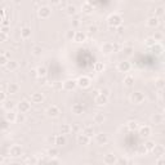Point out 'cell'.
<instances>
[{
	"mask_svg": "<svg viewBox=\"0 0 165 165\" xmlns=\"http://www.w3.org/2000/svg\"><path fill=\"white\" fill-rule=\"evenodd\" d=\"M107 25H108V27H112V28H118L120 26H123V17L119 13L110 14L107 18Z\"/></svg>",
	"mask_w": 165,
	"mask_h": 165,
	"instance_id": "obj_1",
	"label": "cell"
},
{
	"mask_svg": "<svg viewBox=\"0 0 165 165\" xmlns=\"http://www.w3.org/2000/svg\"><path fill=\"white\" fill-rule=\"evenodd\" d=\"M146 101V96L142 93V92H134V93L130 94V102L134 103V105H142V103Z\"/></svg>",
	"mask_w": 165,
	"mask_h": 165,
	"instance_id": "obj_2",
	"label": "cell"
},
{
	"mask_svg": "<svg viewBox=\"0 0 165 165\" xmlns=\"http://www.w3.org/2000/svg\"><path fill=\"white\" fill-rule=\"evenodd\" d=\"M38 16L41 20H48L52 16V8L48 7V5H41L38 9Z\"/></svg>",
	"mask_w": 165,
	"mask_h": 165,
	"instance_id": "obj_3",
	"label": "cell"
},
{
	"mask_svg": "<svg viewBox=\"0 0 165 165\" xmlns=\"http://www.w3.org/2000/svg\"><path fill=\"white\" fill-rule=\"evenodd\" d=\"M77 88V80H74V79H67L62 83V89L66 92H72Z\"/></svg>",
	"mask_w": 165,
	"mask_h": 165,
	"instance_id": "obj_4",
	"label": "cell"
},
{
	"mask_svg": "<svg viewBox=\"0 0 165 165\" xmlns=\"http://www.w3.org/2000/svg\"><path fill=\"white\" fill-rule=\"evenodd\" d=\"M92 85V80H90V77L87 76V75H83L77 79V87L79 88H81V89H88L89 87Z\"/></svg>",
	"mask_w": 165,
	"mask_h": 165,
	"instance_id": "obj_5",
	"label": "cell"
},
{
	"mask_svg": "<svg viewBox=\"0 0 165 165\" xmlns=\"http://www.w3.org/2000/svg\"><path fill=\"white\" fill-rule=\"evenodd\" d=\"M23 155V148H22V146L20 144H13V146H10V148H9V156L10 157H20Z\"/></svg>",
	"mask_w": 165,
	"mask_h": 165,
	"instance_id": "obj_6",
	"label": "cell"
},
{
	"mask_svg": "<svg viewBox=\"0 0 165 165\" xmlns=\"http://www.w3.org/2000/svg\"><path fill=\"white\" fill-rule=\"evenodd\" d=\"M118 160H119V157L116 156L114 152H107V154L103 156V163L106 165H115V164H118Z\"/></svg>",
	"mask_w": 165,
	"mask_h": 165,
	"instance_id": "obj_7",
	"label": "cell"
},
{
	"mask_svg": "<svg viewBox=\"0 0 165 165\" xmlns=\"http://www.w3.org/2000/svg\"><path fill=\"white\" fill-rule=\"evenodd\" d=\"M17 108H18V112L20 114H27L30 110H31V103L26 99H23L17 105Z\"/></svg>",
	"mask_w": 165,
	"mask_h": 165,
	"instance_id": "obj_8",
	"label": "cell"
},
{
	"mask_svg": "<svg viewBox=\"0 0 165 165\" xmlns=\"http://www.w3.org/2000/svg\"><path fill=\"white\" fill-rule=\"evenodd\" d=\"M59 114H61V108L57 105H52V106L48 107V110H47V115L49 116V118H53V119L58 118Z\"/></svg>",
	"mask_w": 165,
	"mask_h": 165,
	"instance_id": "obj_9",
	"label": "cell"
},
{
	"mask_svg": "<svg viewBox=\"0 0 165 165\" xmlns=\"http://www.w3.org/2000/svg\"><path fill=\"white\" fill-rule=\"evenodd\" d=\"M108 102V97H106V96H103V94H101L99 92L96 94V98H94V103L97 106H105L106 103Z\"/></svg>",
	"mask_w": 165,
	"mask_h": 165,
	"instance_id": "obj_10",
	"label": "cell"
},
{
	"mask_svg": "<svg viewBox=\"0 0 165 165\" xmlns=\"http://www.w3.org/2000/svg\"><path fill=\"white\" fill-rule=\"evenodd\" d=\"M130 69H132V65H130V62H128V61H121L118 65V70L120 72H125L126 74V72L130 71Z\"/></svg>",
	"mask_w": 165,
	"mask_h": 165,
	"instance_id": "obj_11",
	"label": "cell"
},
{
	"mask_svg": "<svg viewBox=\"0 0 165 165\" xmlns=\"http://www.w3.org/2000/svg\"><path fill=\"white\" fill-rule=\"evenodd\" d=\"M81 10H83V13H85V14H92V13H93V10H94L93 3H90V2H84V3L81 4Z\"/></svg>",
	"mask_w": 165,
	"mask_h": 165,
	"instance_id": "obj_12",
	"label": "cell"
},
{
	"mask_svg": "<svg viewBox=\"0 0 165 165\" xmlns=\"http://www.w3.org/2000/svg\"><path fill=\"white\" fill-rule=\"evenodd\" d=\"M101 49H102V53H103V54H106V56H108V54L114 53V44H112V43H110V41L103 43Z\"/></svg>",
	"mask_w": 165,
	"mask_h": 165,
	"instance_id": "obj_13",
	"label": "cell"
},
{
	"mask_svg": "<svg viewBox=\"0 0 165 165\" xmlns=\"http://www.w3.org/2000/svg\"><path fill=\"white\" fill-rule=\"evenodd\" d=\"M96 142L103 146V144H106L108 142V137H107V134L105 133H98V134H96Z\"/></svg>",
	"mask_w": 165,
	"mask_h": 165,
	"instance_id": "obj_14",
	"label": "cell"
},
{
	"mask_svg": "<svg viewBox=\"0 0 165 165\" xmlns=\"http://www.w3.org/2000/svg\"><path fill=\"white\" fill-rule=\"evenodd\" d=\"M76 141H77V143H79V144L85 146V144H89L90 138H89L88 136H85L84 133H79V134H77V137H76Z\"/></svg>",
	"mask_w": 165,
	"mask_h": 165,
	"instance_id": "obj_15",
	"label": "cell"
},
{
	"mask_svg": "<svg viewBox=\"0 0 165 165\" xmlns=\"http://www.w3.org/2000/svg\"><path fill=\"white\" fill-rule=\"evenodd\" d=\"M159 23H160V21H159V18L155 17V16L148 17V18H147V21H146V25H147L148 27H151V28L157 27V26H159Z\"/></svg>",
	"mask_w": 165,
	"mask_h": 165,
	"instance_id": "obj_16",
	"label": "cell"
},
{
	"mask_svg": "<svg viewBox=\"0 0 165 165\" xmlns=\"http://www.w3.org/2000/svg\"><path fill=\"white\" fill-rule=\"evenodd\" d=\"M44 101V94L40 93V92H35L31 94V102L32 103H41Z\"/></svg>",
	"mask_w": 165,
	"mask_h": 165,
	"instance_id": "obj_17",
	"label": "cell"
},
{
	"mask_svg": "<svg viewBox=\"0 0 165 165\" xmlns=\"http://www.w3.org/2000/svg\"><path fill=\"white\" fill-rule=\"evenodd\" d=\"M164 118H165V116L161 115V114H154L151 116V123L155 124V125H159V124H161L164 121Z\"/></svg>",
	"mask_w": 165,
	"mask_h": 165,
	"instance_id": "obj_18",
	"label": "cell"
},
{
	"mask_svg": "<svg viewBox=\"0 0 165 165\" xmlns=\"http://www.w3.org/2000/svg\"><path fill=\"white\" fill-rule=\"evenodd\" d=\"M71 110H72V112H74L75 115H81L85 111V108H84V106L81 105V103H74Z\"/></svg>",
	"mask_w": 165,
	"mask_h": 165,
	"instance_id": "obj_19",
	"label": "cell"
},
{
	"mask_svg": "<svg viewBox=\"0 0 165 165\" xmlns=\"http://www.w3.org/2000/svg\"><path fill=\"white\" fill-rule=\"evenodd\" d=\"M105 120H106V116H105V114L103 112H97V114H94V116H93V121L96 124H103L105 123Z\"/></svg>",
	"mask_w": 165,
	"mask_h": 165,
	"instance_id": "obj_20",
	"label": "cell"
},
{
	"mask_svg": "<svg viewBox=\"0 0 165 165\" xmlns=\"http://www.w3.org/2000/svg\"><path fill=\"white\" fill-rule=\"evenodd\" d=\"M4 119L8 121V123H16V119H17V114L13 111V110H10V111H7L5 114Z\"/></svg>",
	"mask_w": 165,
	"mask_h": 165,
	"instance_id": "obj_21",
	"label": "cell"
},
{
	"mask_svg": "<svg viewBox=\"0 0 165 165\" xmlns=\"http://www.w3.org/2000/svg\"><path fill=\"white\" fill-rule=\"evenodd\" d=\"M67 142V139L66 137L63 136V134H57L56 137H54V144H57V146H65Z\"/></svg>",
	"mask_w": 165,
	"mask_h": 165,
	"instance_id": "obj_22",
	"label": "cell"
},
{
	"mask_svg": "<svg viewBox=\"0 0 165 165\" xmlns=\"http://www.w3.org/2000/svg\"><path fill=\"white\" fill-rule=\"evenodd\" d=\"M21 38H22L23 40H27V39L31 38V28L27 27V26L22 27V28H21Z\"/></svg>",
	"mask_w": 165,
	"mask_h": 165,
	"instance_id": "obj_23",
	"label": "cell"
},
{
	"mask_svg": "<svg viewBox=\"0 0 165 165\" xmlns=\"http://www.w3.org/2000/svg\"><path fill=\"white\" fill-rule=\"evenodd\" d=\"M164 152H165V148H164L163 144H156L155 148L152 150V154H154L155 156H157V157H161L164 155Z\"/></svg>",
	"mask_w": 165,
	"mask_h": 165,
	"instance_id": "obj_24",
	"label": "cell"
},
{
	"mask_svg": "<svg viewBox=\"0 0 165 165\" xmlns=\"http://www.w3.org/2000/svg\"><path fill=\"white\" fill-rule=\"evenodd\" d=\"M151 134V126L148 125H143L139 128V136L141 137H148Z\"/></svg>",
	"mask_w": 165,
	"mask_h": 165,
	"instance_id": "obj_25",
	"label": "cell"
},
{
	"mask_svg": "<svg viewBox=\"0 0 165 165\" xmlns=\"http://www.w3.org/2000/svg\"><path fill=\"white\" fill-rule=\"evenodd\" d=\"M18 67H20V65H18V62L17 61H13V59H10L9 62H8V65L5 66V69H7L8 71H10V72H13V71H16Z\"/></svg>",
	"mask_w": 165,
	"mask_h": 165,
	"instance_id": "obj_26",
	"label": "cell"
},
{
	"mask_svg": "<svg viewBox=\"0 0 165 165\" xmlns=\"http://www.w3.org/2000/svg\"><path fill=\"white\" fill-rule=\"evenodd\" d=\"M87 40V34H85L84 31H76V35H75V39L74 41L76 43H83Z\"/></svg>",
	"mask_w": 165,
	"mask_h": 165,
	"instance_id": "obj_27",
	"label": "cell"
},
{
	"mask_svg": "<svg viewBox=\"0 0 165 165\" xmlns=\"http://www.w3.org/2000/svg\"><path fill=\"white\" fill-rule=\"evenodd\" d=\"M18 90H20V85L17 83H10L8 85V93L9 94H16V93H18Z\"/></svg>",
	"mask_w": 165,
	"mask_h": 165,
	"instance_id": "obj_28",
	"label": "cell"
},
{
	"mask_svg": "<svg viewBox=\"0 0 165 165\" xmlns=\"http://www.w3.org/2000/svg\"><path fill=\"white\" fill-rule=\"evenodd\" d=\"M134 76L133 75H126L125 77H124V85L125 87H128V88H130V87H133L134 85Z\"/></svg>",
	"mask_w": 165,
	"mask_h": 165,
	"instance_id": "obj_29",
	"label": "cell"
},
{
	"mask_svg": "<svg viewBox=\"0 0 165 165\" xmlns=\"http://www.w3.org/2000/svg\"><path fill=\"white\" fill-rule=\"evenodd\" d=\"M76 12H77V9H76V7L74 4H67L66 5V13L69 16H75Z\"/></svg>",
	"mask_w": 165,
	"mask_h": 165,
	"instance_id": "obj_30",
	"label": "cell"
},
{
	"mask_svg": "<svg viewBox=\"0 0 165 165\" xmlns=\"http://www.w3.org/2000/svg\"><path fill=\"white\" fill-rule=\"evenodd\" d=\"M36 71H38V77H43L44 79L45 76H47V74H48V70H47V67L45 66H39L38 69H36Z\"/></svg>",
	"mask_w": 165,
	"mask_h": 165,
	"instance_id": "obj_31",
	"label": "cell"
},
{
	"mask_svg": "<svg viewBox=\"0 0 165 165\" xmlns=\"http://www.w3.org/2000/svg\"><path fill=\"white\" fill-rule=\"evenodd\" d=\"M81 133H84L85 136H88L89 138H92L94 136V129H93V126H90V125H87V126H84V129H83V132Z\"/></svg>",
	"mask_w": 165,
	"mask_h": 165,
	"instance_id": "obj_32",
	"label": "cell"
},
{
	"mask_svg": "<svg viewBox=\"0 0 165 165\" xmlns=\"http://www.w3.org/2000/svg\"><path fill=\"white\" fill-rule=\"evenodd\" d=\"M126 128L129 129L130 132H134V130H137L138 129V123L137 121H134V120H130V121H128V124H126Z\"/></svg>",
	"mask_w": 165,
	"mask_h": 165,
	"instance_id": "obj_33",
	"label": "cell"
},
{
	"mask_svg": "<svg viewBox=\"0 0 165 165\" xmlns=\"http://www.w3.org/2000/svg\"><path fill=\"white\" fill-rule=\"evenodd\" d=\"M155 87L157 88V89H165V79H163V77H159V79H156L155 80Z\"/></svg>",
	"mask_w": 165,
	"mask_h": 165,
	"instance_id": "obj_34",
	"label": "cell"
},
{
	"mask_svg": "<svg viewBox=\"0 0 165 165\" xmlns=\"http://www.w3.org/2000/svg\"><path fill=\"white\" fill-rule=\"evenodd\" d=\"M70 132H72V129H71V125L70 124H62L61 125V134H69Z\"/></svg>",
	"mask_w": 165,
	"mask_h": 165,
	"instance_id": "obj_35",
	"label": "cell"
},
{
	"mask_svg": "<svg viewBox=\"0 0 165 165\" xmlns=\"http://www.w3.org/2000/svg\"><path fill=\"white\" fill-rule=\"evenodd\" d=\"M9 61L10 59H8V54L7 53H2V54H0V65H2V66L5 67V66L8 65Z\"/></svg>",
	"mask_w": 165,
	"mask_h": 165,
	"instance_id": "obj_36",
	"label": "cell"
},
{
	"mask_svg": "<svg viewBox=\"0 0 165 165\" xmlns=\"http://www.w3.org/2000/svg\"><path fill=\"white\" fill-rule=\"evenodd\" d=\"M155 146H156V143L154 142V141H146L144 142V147L148 152H152V150L155 148Z\"/></svg>",
	"mask_w": 165,
	"mask_h": 165,
	"instance_id": "obj_37",
	"label": "cell"
},
{
	"mask_svg": "<svg viewBox=\"0 0 165 165\" xmlns=\"http://www.w3.org/2000/svg\"><path fill=\"white\" fill-rule=\"evenodd\" d=\"M93 69L96 72H103V70H105V63L103 62H96Z\"/></svg>",
	"mask_w": 165,
	"mask_h": 165,
	"instance_id": "obj_38",
	"label": "cell"
},
{
	"mask_svg": "<svg viewBox=\"0 0 165 165\" xmlns=\"http://www.w3.org/2000/svg\"><path fill=\"white\" fill-rule=\"evenodd\" d=\"M144 44H146V47H147V48H154V47L157 44V41H156L154 38H148V39H146Z\"/></svg>",
	"mask_w": 165,
	"mask_h": 165,
	"instance_id": "obj_39",
	"label": "cell"
},
{
	"mask_svg": "<svg viewBox=\"0 0 165 165\" xmlns=\"http://www.w3.org/2000/svg\"><path fill=\"white\" fill-rule=\"evenodd\" d=\"M31 52H32L34 56H40L41 52H43V48H41L40 45H34L32 49H31Z\"/></svg>",
	"mask_w": 165,
	"mask_h": 165,
	"instance_id": "obj_40",
	"label": "cell"
},
{
	"mask_svg": "<svg viewBox=\"0 0 165 165\" xmlns=\"http://www.w3.org/2000/svg\"><path fill=\"white\" fill-rule=\"evenodd\" d=\"M165 14V8L164 7H157V8H155V17H161V16H164Z\"/></svg>",
	"mask_w": 165,
	"mask_h": 165,
	"instance_id": "obj_41",
	"label": "cell"
},
{
	"mask_svg": "<svg viewBox=\"0 0 165 165\" xmlns=\"http://www.w3.org/2000/svg\"><path fill=\"white\" fill-rule=\"evenodd\" d=\"M123 52H124V54H126V56H132L133 52H134V48L130 47V45H126V47L123 48Z\"/></svg>",
	"mask_w": 165,
	"mask_h": 165,
	"instance_id": "obj_42",
	"label": "cell"
},
{
	"mask_svg": "<svg viewBox=\"0 0 165 165\" xmlns=\"http://www.w3.org/2000/svg\"><path fill=\"white\" fill-rule=\"evenodd\" d=\"M25 114H17V119H16V124H23L25 123Z\"/></svg>",
	"mask_w": 165,
	"mask_h": 165,
	"instance_id": "obj_43",
	"label": "cell"
},
{
	"mask_svg": "<svg viewBox=\"0 0 165 165\" xmlns=\"http://www.w3.org/2000/svg\"><path fill=\"white\" fill-rule=\"evenodd\" d=\"M147 152H148V151L146 150L144 144H139V146H138V148H137V154H138V155H146Z\"/></svg>",
	"mask_w": 165,
	"mask_h": 165,
	"instance_id": "obj_44",
	"label": "cell"
},
{
	"mask_svg": "<svg viewBox=\"0 0 165 165\" xmlns=\"http://www.w3.org/2000/svg\"><path fill=\"white\" fill-rule=\"evenodd\" d=\"M75 35H76V31H74V30H70V31L66 32V39L67 40H74L75 39Z\"/></svg>",
	"mask_w": 165,
	"mask_h": 165,
	"instance_id": "obj_45",
	"label": "cell"
},
{
	"mask_svg": "<svg viewBox=\"0 0 165 165\" xmlns=\"http://www.w3.org/2000/svg\"><path fill=\"white\" fill-rule=\"evenodd\" d=\"M48 155H49L51 157H56L58 155V150L56 147H51L49 150H48Z\"/></svg>",
	"mask_w": 165,
	"mask_h": 165,
	"instance_id": "obj_46",
	"label": "cell"
},
{
	"mask_svg": "<svg viewBox=\"0 0 165 165\" xmlns=\"http://www.w3.org/2000/svg\"><path fill=\"white\" fill-rule=\"evenodd\" d=\"M3 106L7 108V111H10V110H13V107H14V102H13V101H9V102H7V103H4Z\"/></svg>",
	"mask_w": 165,
	"mask_h": 165,
	"instance_id": "obj_47",
	"label": "cell"
},
{
	"mask_svg": "<svg viewBox=\"0 0 165 165\" xmlns=\"http://www.w3.org/2000/svg\"><path fill=\"white\" fill-rule=\"evenodd\" d=\"M99 93L103 94V96H106V97H110V96H111V90H110L108 88H102L99 90Z\"/></svg>",
	"mask_w": 165,
	"mask_h": 165,
	"instance_id": "obj_48",
	"label": "cell"
},
{
	"mask_svg": "<svg viewBox=\"0 0 165 165\" xmlns=\"http://www.w3.org/2000/svg\"><path fill=\"white\" fill-rule=\"evenodd\" d=\"M7 92H2V93H0V102H2V103H5V101H7Z\"/></svg>",
	"mask_w": 165,
	"mask_h": 165,
	"instance_id": "obj_49",
	"label": "cell"
},
{
	"mask_svg": "<svg viewBox=\"0 0 165 165\" xmlns=\"http://www.w3.org/2000/svg\"><path fill=\"white\" fill-rule=\"evenodd\" d=\"M89 32L90 34H96L97 31H98V26H97V25H92V26H89Z\"/></svg>",
	"mask_w": 165,
	"mask_h": 165,
	"instance_id": "obj_50",
	"label": "cell"
},
{
	"mask_svg": "<svg viewBox=\"0 0 165 165\" xmlns=\"http://www.w3.org/2000/svg\"><path fill=\"white\" fill-rule=\"evenodd\" d=\"M156 165H165V157H164V156L157 157V160H156Z\"/></svg>",
	"mask_w": 165,
	"mask_h": 165,
	"instance_id": "obj_51",
	"label": "cell"
},
{
	"mask_svg": "<svg viewBox=\"0 0 165 165\" xmlns=\"http://www.w3.org/2000/svg\"><path fill=\"white\" fill-rule=\"evenodd\" d=\"M152 38H154L156 41H160V40L163 39V34H161V32H156L154 36H152Z\"/></svg>",
	"mask_w": 165,
	"mask_h": 165,
	"instance_id": "obj_52",
	"label": "cell"
},
{
	"mask_svg": "<svg viewBox=\"0 0 165 165\" xmlns=\"http://www.w3.org/2000/svg\"><path fill=\"white\" fill-rule=\"evenodd\" d=\"M8 39V34H3V32H0V41H5Z\"/></svg>",
	"mask_w": 165,
	"mask_h": 165,
	"instance_id": "obj_53",
	"label": "cell"
},
{
	"mask_svg": "<svg viewBox=\"0 0 165 165\" xmlns=\"http://www.w3.org/2000/svg\"><path fill=\"white\" fill-rule=\"evenodd\" d=\"M30 75L34 76V77H38V71H36V69H32L31 71H30Z\"/></svg>",
	"mask_w": 165,
	"mask_h": 165,
	"instance_id": "obj_54",
	"label": "cell"
},
{
	"mask_svg": "<svg viewBox=\"0 0 165 165\" xmlns=\"http://www.w3.org/2000/svg\"><path fill=\"white\" fill-rule=\"evenodd\" d=\"M118 164H119V165H125V164H126V160H125V159H124V160H123V159H119Z\"/></svg>",
	"mask_w": 165,
	"mask_h": 165,
	"instance_id": "obj_55",
	"label": "cell"
},
{
	"mask_svg": "<svg viewBox=\"0 0 165 165\" xmlns=\"http://www.w3.org/2000/svg\"><path fill=\"white\" fill-rule=\"evenodd\" d=\"M71 129H72V132H79V125H77V124L72 125V126H71Z\"/></svg>",
	"mask_w": 165,
	"mask_h": 165,
	"instance_id": "obj_56",
	"label": "cell"
},
{
	"mask_svg": "<svg viewBox=\"0 0 165 165\" xmlns=\"http://www.w3.org/2000/svg\"><path fill=\"white\" fill-rule=\"evenodd\" d=\"M8 124H9V123H8V121L5 120V119H4V121H3V129H4V130L8 128Z\"/></svg>",
	"mask_w": 165,
	"mask_h": 165,
	"instance_id": "obj_57",
	"label": "cell"
},
{
	"mask_svg": "<svg viewBox=\"0 0 165 165\" xmlns=\"http://www.w3.org/2000/svg\"><path fill=\"white\" fill-rule=\"evenodd\" d=\"M2 32L3 34H8L9 32V27H2Z\"/></svg>",
	"mask_w": 165,
	"mask_h": 165,
	"instance_id": "obj_58",
	"label": "cell"
},
{
	"mask_svg": "<svg viewBox=\"0 0 165 165\" xmlns=\"http://www.w3.org/2000/svg\"><path fill=\"white\" fill-rule=\"evenodd\" d=\"M116 30H118V34H123V31H124V26H120V27H118Z\"/></svg>",
	"mask_w": 165,
	"mask_h": 165,
	"instance_id": "obj_59",
	"label": "cell"
},
{
	"mask_svg": "<svg viewBox=\"0 0 165 165\" xmlns=\"http://www.w3.org/2000/svg\"><path fill=\"white\" fill-rule=\"evenodd\" d=\"M79 25H80V22H79V20H75L74 22H72V26H75V27H77Z\"/></svg>",
	"mask_w": 165,
	"mask_h": 165,
	"instance_id": "obj_60",
	"label": "cell"
},
{
	"mask_svg": "<svg viewBox=\"0 0 165 165\" xmlns=\"http://www.w3.org/2000/svg\"><path fill=\"white\" fill-rule=\"evenodd\" d=\"M161 98H163V101H165V89H163V93H161Z\"/></svg>",
	"mask_w": 165,
	"mask_h": 165,
	"instance_id": "obj_61",
	"label": "cell"
},
{
	"mask_svg": "<svg viewBox=\"0 0 165 165\" xmlns=\"http://www.w3.org/2000/svg\"><path fill=\"white\" fill-rule=\"evenodd\" d=\"M163 115L165 116V107H164V111H163Z\"/></svg>",
	"mask_w": 165,
	"mask_h": 165,
	"instance_id": "obj_62",
	"label": "cell"
},
{
	"mask_svg": "<svg viewBox=\"0 0 165 165\" xmlns=\"http://www.w3.org/2000/svg\"><path fill=\"white\" fill-rule=\"evenodd\" d=\"M133 165H141V164H138V163H136V164H133Z\"/></svg>",
	"mask_w": 165,
	"mask_h": 165,
	"instance_id": "obj_63",
	"label": "cell"
},
{
	"mask_svg": "<svg viewBox=\"0 0 165 165\" xmlns=\"http://www.w3.org/2000/svg\"><path fill=\"white\" fill-rule=\"evenodd\" d=\"M115 165H119V164H115Z\"/></svg>",
	"mask_w": 165,
	"mask_h": 165,
	"instance_id": "obj_64",
	"label": "cell"
}]
</instances>
